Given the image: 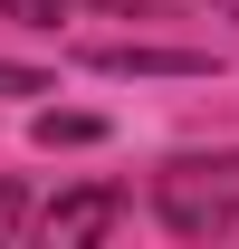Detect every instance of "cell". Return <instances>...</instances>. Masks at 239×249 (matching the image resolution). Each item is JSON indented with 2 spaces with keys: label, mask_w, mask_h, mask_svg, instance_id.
I'll use <instances>...</instances> for the list:
<instances>
[{
  "label": "cell",
  "mask_w": 239,
  "mask_h": 249,
  "mask_svg": "<svg viewBox=\"0 0 239 249\" xmlns=\"http://www.w3.org/2000/svg\"><path fill=\"white\" fill-rule=\"evenodd\" d=\"M153 211L182 240H239V154H182L153 182Z\"/></svg>",
  "instance_id": "obj_1"
},
{
  "label": "cell",
  "mask_w": 239,
  "mask_h": 249,
  "mask_svg": "<svg viewBox=\"0 0 239 249\" xmlns=\"http://www.w3.org/2000/svg\"><path fill=\"white\" fill-rule=\"evenodd\" d=\"M115 220H124V192L115 182H86V192H58V201L38 211V240L48 249H86V240H105Z\"/></svg>",
  "instance_id": "obj_2"
},
{
  "label": "cell",
  "mask_w": 239,
  "mask_h": 249,
  "mask_svg": "<svg viewBox=\"0 0 239 249\" xmlns=\"http://www.w3.org/2000/svg\"><path fill=\"white\" fill-rule=\"evenodd\" d=\"M96 77H201V48H153V38H115V48H86Z\"/></svg>",
  "instance_id": "obj_3"
},
{
  "label": "cell",
  "mask_w": 239,
  "mask_h": 249,
  "mask_svg": "<svg viewBox=\"0 0 239 249\" xmlns=\"http://www.w3.org/2000/svg\"><path fill=\"white\" fill-rule=\"evenodd\" d=\"M96 134H105L96 115H38V144H48V154H58V144H96Z\"/></svg>",
  "instance_id": "obj_4"
},
{
  "label": "cell",
  "mask_w": 239,
  "mask_h": 249,
  "mask_svg": "<svg viewBox=\"0 0 239 249\" xmlns=\"http://www.w3.org/2000/svg\"><path fill=\"white\" fill-rule=\"evenodd\" d=\"M0 19H29V29H58L67 0H0Z\"/></svg>",
  "instance_id": "obj_5"
},
{
  "label": "cell",
  "mask_w": 239,
  "mask_h": 249,
  "mask_svg": "<svg viewBox=\"0 0 239 249\" xmlns=\"http://www.w3.org/2000/svg\"><path fill=\"white\" fill-rule=\"evenodd\" d=\"M38 87H48L38 67H10V58H0V96H38Z\"/></svg>",
  "instance_id": "obj_6"
},
{
  "label": "cell",
  "mask_w": 239,
  "mask_h": 249,
  "mask_svg": "<svg viewBox=\"0 0 239 249\" xmlns=\"http://www.w3.org/2000/svg\"><path fill=\"white\" fill-rule=\"evenodd\" d=\"M86 10H115V19H144L153 0H86Z\"/></svg>",
  "instance_id": "obj_7"
},
{
  "label": "cell",
  "mask_w": 239,
  "mask_h": 249,
  "mask_svg": "<svg viewBox=\"0 0 239 249\" xmlns=\"http://www.w3.org/2000/svg\"><path fill=\"white\" fill-rule=\"evenodd\" d=\"M0 230H19V192H10V182H0Z\"/></svg>",
  "instance_id": "obj_8"
},
{
  "label": "cell",
  "mask_w": 239,
  "mask_h": 249,
  "mask_svg": "<svg viewBox=\"0 0 239 249\" xmlns=\"http://www.w3.org/2000/svg\"><path fill=\"white\" fill-rule=\"evenodd\" d=\"M220 10H230V19H239V0H220Z\"/></svg>",
  "instance_id": "obj_9"
}]
</instances>
